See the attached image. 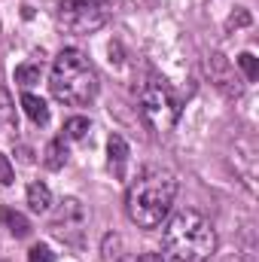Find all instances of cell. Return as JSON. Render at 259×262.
Here are the masks:
<instances>
[{
    "instance_id": "cell-1",
    "label": "cell",
    "mask_w": 259,
    "mask_h": 262,
    "mask_svg": "<svg viewBox=\"0 0 259 262\" xmlns=\"http://www.w3.org/2000/svg\"><path fill=\"white\" fill-rule=\"evenodd\" d=\"M177 195V177L165 168H143L137 180L128 186L125 195V213L134 226L140 229H156Z\"/></svg>"
},
{
    "instance_id": "cell-2",
    "label": "cell",
    "mask_w": 259,
    "mask_h": 262,
    "mask_svg": "<svg viewBox=\"0 0 259 262\" xmlns=\"http://www.w3.org/2000/svg\"><path fill=\"white\" fill-rule=\"evenodd\" d=\"M165 250L174 262H204L217 250V232L198 210H177L165 226Z\"/></svg>"
},
{
    "instance_id": "cell-3",
    "label": "cell",
    "mask_w": 259,
    "mask_h": 262,
    "mask_svg": "<svg viewBox=\"0 0 259 262\" xmlns=\"http://www.w3.org/2000/svg\"><path fill=\"white\" fill-rule=\"evenodd\" d=\"M49 89L58 101H64L70 107H82L95 101L98 95V73L79 49H61L52 64Z\"/></svg>"
},
{
    "instance_id": "cell-4",
    "label": "cell",
    "mask_w": 259,
    "mask_h": 262,
    "mask_svg": "<svg viewBox=\"0 0 259 262\" xmlns=\"http://www.w3.org/2000/svg\"><path fill=\"white\" fill-rule=\"evenodd\" d=\"M58 21L73 34H92L107 21V3L104 0H61Z\"/></svg>"
},
{
    "instance_id": "cell-5",
    "label": "cell",
    "mask_w": 259,
    "mask_h": 262,
    "mask_svg": "<svg viewBox=\"0 0 259 262\" xmlns=\"http://www.w3.org/2000/svg\"><path fill=\"white\" fill-rule=\"evenodd\" d=\"M143 116H146L156 128H168V125H174V119L180 116V107L171 101V95H168L165 85L153 82V85L143 92Z\"/></svg>"
},
{
    "instance_id": "cell-6",
    "label": "cell",
    "mask_w": 259,
    "mask_h": 262,
    "mask_svg": "<svg viewBox=\"0 0 259 262\" xmlns=\"http://www.w3.org/2000/svg\"><path fill=\"white\" fill-rule=\"evenodd\" d=\"M61 204H64V207H61V213L52 220V232H55L58 238L70 241L73 232L79 235V229H82V223H85V213H82V207H79L76 198H64Z\"/></svg>"
},
{
    "instance_id": "cell-7",
    "label": "cell",
    "mask_w": 259,
    "mask_h": 262,
    "mask_svg": "<svg viewBox=\"0 0 259 262\" xmlns=\"http://www.w3.org/2000/svg\"><path fill=\"white\" fill-rule=\"evenodd\" d=\"M207 73H210V79H217V85L220 89H226L229 95H241V89H235L232 82H235V76L229 73V61L223 58V55H210L207 58Z\"/></svg>"
},
{
    "instance_id": "cell-8",
    "label": "cell",
    "mask_w": 259,
    "mask_h": 262,
    "mask_svg": "<svg viewBox=\"0 0 259 262\" xmlns=\"http://www.w3.org/2000/svg\"><path fill=\"white\" fill-rule=\"evenodd\" d=\"M21 107H25V113H28V119H31L34 125H46V122H49V107H46L43 98L25 92V95H21Z\"/></svg>"
},
{
    "instance_id": "cell-9",
    "label": "cell",
    "mask_w": 259,
    "mask_h": 262,
    "mask_svg": "<svg viewBox=\"0 0 259 262\" xmlns=\"http://www.w3.org/2000/svg\"><path fill=\"white\" fill-rule=\"evenodd\" d=\"M107 149H110V168H113V174L116 177H125V162H128V143L119 137V134H113L110 137V143H107Z\"/></svg>"
},
{
    "instance_id": "cell-10",
    "label": "cell",
    "mask_w": 259,
    "mask_h": 262,
    "mask_svg": "<svg viewBox=\"0 0 259 262\" xmlns=\"http://www.w3.org/2000/svg\"><path fill=\"white\" fill-rule=\"evenodd\" d=\"M0 216H3L6 229H9L15 238H28V235H31V223H28V216H25V213H18V210H12V207H3V210H0Z\"/></svg>"
},
{
    "instance_id": "cell-11",
    "label": "cell",
    "mask_w": 259,
    "mask_h": 262,
    "mask_svg": "<svg viewBox=\"0 0 259 262\" xmlns=\"http://www.w3.org/2000/svg\"><path fill=\"white\" fill-rule=\"evenodd\" d=\"M28 204H31V210H37V213H43V210H49V204H52V192H49V186L46 183H31L28 186Z\"/></svg>"
},
{
    "instance_id": "cell-12",
    "label": "cell",
    "mask_w": 259,
    "mask_h": 262,
    "mask_svg": "<svg viewBox=\"0 0 259 262\" xmlns=\"http://www.w3.org/2000/svg\"><path fill=\"white\" fill-rule=\"evenodd\" d=\"M46 168H52V171H58V168H64L67 162V146H64V137H55L49 146H46Z\"/></svg>"
},
{
    "instance_id": "cell-13",
    "label": "cell",
    "mask_w": 259,
    "mask_h": 262,
    "mask_svg": "<svg viewBox=\"0 0 259 262\" xmlns=\"http://www.w3.org/2000/svg\"><path fill=\"white\" fill-rule=\"evenodd\" d=\"M64 134L67 137H73V140H82V137L89 134V119H85V116H73V119H67Z\"/></svg>"
},
{
    "instance_id": "cell-14",
    "label": "cell",
    "mask_w": 259,
    "mask_h": 262,
    "mask_svg": "<svg viewBox=\"0 0 259 262\" xmlns=\"http://www.w3.org/2000/svg\"><path fill=\"white\" fill-rule=\"evenodd\" d=\"M15 82H18V85H34V82H40V67H34V64L15 67Z\"/></svg>"
},
{
    "instance_id": "cell-15",
    "label": "cell",
    "mask_w": 259,
    "mask_h": 262,
    "mask_svg": "<svg viewBox=\"0 0 259 262\" xmlns=\"http://www.w3.org/2000/svg\"><path fill=\"white\" fill-rule=\"evenodd\" d=\"M238 64H241L244 76H247L250 82L259 76V58H256V55H250V52H241V55H238Z\"/></svg>"
},
{
    "instance_id": "cell-16",
    "label": "cell",
    "mask_w": 259,
    "mask_h": 262,
    "mask_svg": "<svg viewBox=\"0 0 259 262\" xmlns=\"http://www.w3.org/2000/svg\"><path fill=\"white\" fill-rule=\"evenodd\" d=\"M28 262H55V253L46 244H34L31 253H28Z\"/></svg>"
},
{
    "instance_id": "cell-17",
    "label": "cell",
    "mask_w": 259,
    "mask_h": 262,
    "mask_svg": "<svg viewBox=\"0 0 259 262\" xmlns=\"http://www.w3.org/2000/svg\"><path fill=\"white\" fill-rule=\"evenodd\" d=\"M12 177H15V174H12V165H9V159L0 152V186H9Z\"/></svg>"
},
{
    "instance_id": "cell-18",
    "label": "cell",
    "mask_w": 259,
    "mask_h": 262,
    "mask_svg": "<svg viewBox=\"0 0 259 262\" xmlns=\"http://www.w3.org/2000/svg\"><path fill=\"white\" fill-rule=\"evenodd\" d=\"M247 21H250V15H247L244 9H241L238 15H232V18H229V25H247Z\"/></svg>"
},
{
    "instance_id": "cell-19",
    "label": "cell",
    "mask_w": 259,
    "mask_h": 262,
    "mask_svg": "<svg viewBox=\"0 0 259 262\" xmlns=\"http://www.w3.org/2000/svg\"><path fill=\"white\" fill-rule=\"evenodd\" d=\"M137 262H165V259H162V253H140Z\"/></svg>"
}]
</instances>
